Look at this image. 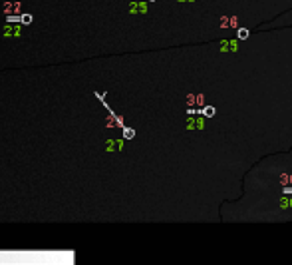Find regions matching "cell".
Masks as SVG:
<instances>
[{
    "mask_svg": "<svg viewBox=\"0 0 292 265\" xmlns=\"http://www.w3.org/2000/svg\"><path fill=\"white\" fill-rule=\"evenodd\" d=\"M4 36H6V38H12V36H20V28H12V26H6V28H4Z\"/></svg>",
    "mask_w": 292,
    "mask_h": 265,
    "instance_id": "1",
    "label": "cell"
},
{
    "mask_svg": "<svg viewBox=\"0 0 292 265\" xmlns=\"http://www.w3.org/2000/svg\"><path fill=\"white\" fill-rule=\"evenodd\" d=\"M20 22H22V24H30L32 22V16L30 14H24L22 18H20Z\"/></svg>",
    "mask_w": 292,
    "mask_h": 265,
    "instance_id": "2",
    "label": "cell"
},
{
    "mask_svg": "<svg viewBox=\"0 0 292 265\" xmlns=\"http://www.w3.org/2000/svg\"><path fill=\"white\" fill-rule=\"evenodd\" d=\"M123 136H125V138H133V130H125Z\"/></svg>",
    "mask_w": 292,
    "mask_h": 265,
    "instance_id": "3",
    "label": "cell"
},
{
    "mask_svg": "<svg viewBox=\"0 0 292 265\" xmlns=\"http://www.w3.org/2000/svg\"><path fill=\"white\" fill-rule=\"evenodd\" d=\"M239 36L240 38H247V30H244V28H243V30H239Z\"/></svg>",
    "mask_w": 292,
    "mask_h": 265,
    "instance_id": "4",
    "label": "cell"
}]
</instances>
